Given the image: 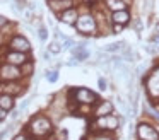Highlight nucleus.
Segmentation results:
<instances>
[{"mask_svg":"<svg viewBox=\"0 0 159 140\" xmlns=\"http://www.w3.org/2000/svg\"><path fill=\"white\" fill-rule=\"evenodd\" d=\"M28 132L31 133L33 137H46L50 132H52V121H50L46 116L38 115L29 121Z\"/></svg>","mask_w":159,"mask_h":140,"instance_id":"obj_1","label":"nucleus"},{"mask_svg":"<svg viewBox=\"0 0 159 140\" xmlns=\"http://www.w3.org/2000/svg\"><path fill=\"white\" fill-rule=\"evenodd\" d=\"M72 46V39H67L65 38V43H63V48H70Z\"/></svg>","mask_w":159,"mask_h":140,"instance_id":"obj_26","label":"nucleus"},{"mask_svg":"<svg viewBox=\"0 0 159 140\" xmlns=\"http://www.w3.org/2000/svg\"><path fill=\"white\" fill-rule=\"evenodd\" d=\"M29 140H31V138H29Z\"/></svg>","mask_w":159,"mask_h":140,"instance_id":"obj_32","label":"nucleus"},{"mask_svg":"<svg viewBox=\"0 0 159 140\" xmlns=\"http://www.w3.org/2000/svg\"><path fill=\"white\" fill-rule=\"evenodd\" d=\"M98 125L104 126L106 130H116L118 128V120L115 118V116H111V115L101 116V118H98Z\"/></svg>","mask_w":159,"mask_h":140,"instance_id":"obj_10","label":"nucleus"},{"mask_svg":"<svg viewBox=\"0 0 159 140\" xmlns=\"http://www.w3.org/2000/svg\"><path fill=\"white\" fill-rule=\"evenodd\" d=\"M38 36H39V39H41V41H45L46 38H48V31H46V27H41V29L38 31Z\"/></svg>","mask_w":159,"mask_h":140,"instance_id":"obj_20","label":"nucleus"},{"mask_svg":"<svg viewBox=\"0 0 159 140\" xmlns=\"http://www.w3.org/2000/svg\"><path fill=\"white\" fill-rule=\"evenodd\" d=\"M46 79H48V82H57V80H58V72H57V70L46 72Z\"/></svg>","mask_w":159,"mask_h":140,"instance_id":"obj_19","label":"nucleus"},{"mask_svg":"<svg viewBox=\"0 0 159 140\" xmlns=\"http://www.w3.org/2000/svg\"><path fill=\"white\" fill-rule=\"evenodd\" d=\"M108 2V7H110L111 10H115V12H120V10H125V5L121 0H106Z\"/></svg>","mask_w":159,"mask_h":140,"instance_id":"obj_16","label":"nucleus"},{"mask_svg":"<svg viewBox=\"0 0 159 140\" xmlns=\"http://www.w3.org/2000/svg\"><path fill=\"white\" fill-rule=\"evenodd\" d=\"M11 132H12V125H9V126H7V128H5V130H2V132H0V140L4 138L5 135H9V133H11Z\"/></svg>","mask_w":159,"mask_h":140,"instance_id":"obj_21","label":"nucleus"},{"mask_svg":"<svg viewBox=\"0 0 159 140\" xmlns=\"http://www.w3.org/2000/svg\"><path fill=\"white\" fill-rule=\"evenodd\" d=\"M7 61H9V65L19 67V65H24L26 61H28V56H26V53H17V51H11V53H7Z\"/></svg>","mask_w":159,"mask_h":140,"instance_id":"obj_8","label":"nucleus"},{"mask_svg":"<svg viewBox=\"0 0 159 140\" xmlns=\"http://www.w3.org/2000/svg\"><path fill=\"white\" fill-rule=\"evenodd\" d=\"M48 50H50V53H60V51H62V44H60L58 41H53Z\"/></svg>","mask_w":159,"mask_h":140,"instance_id":"obj_18","label":"nucleus"},{"mask_svg":"<svg viewBox=\"0 0 159 140\" xmlns=\"http://www.w3.org/2000/svg\"><path fill=\"white\" fill-rule=\"evenodd\" d=\"M144 68H145V67H144V65H140V67H139V68H137V74H142V72H144Z\"/></svg>","mask_w":159,"mask_h":140,"instance_id":"obj_28","label":"nucleus"},{"mask_svg":"<svg viewBox=\"0 0 159 140\" xmlns=\"http://www.w3.org/2000/svg\"><path fill=\"white\" fill-rule=\"evenodd\" d=\"M147 87L152 96H159V68L154 70V74L147 79Z\"/></svg>","mask_w":159,"mask_h":140,"instance_id":"obj_9","label":"nucleus"},{"mask_svg":"<svg viewBox=\"0 0 159 140\" xmlns=\"http://www.w3.org/2000/svg\"><path fill=\"white\" fill-rule=\"evenodd\" d=\"M60 20H63V22H67V24H74L77 20V10L75 9H69V10H65V12H62Z\"/></svg>","mask_w":159,"mask_h":140,"instance_id":"obj_13","label":"nucleus"},{"mask_svg":"<svg viewBox=\"0 0 159 140\" xmlns=\"http://www.w3.org/2000/svg\"><path fill=\"white\" fill-rule=\"evenodd\" d=\"M74 94H75V99L79 102H94V101H96V96H94L89 89H86V87L75 89Z\"/></svg>","mask_w":159,"mask_h":140,"instance_id":"obj_6","label":"nucleus"},{"mask_svg":"<svg viewBox=\"0 0 159 140\" xmlns=\"http://www.w3.org/2000/svg\"><path fill=\"white\" fill-rule=\"evenodd\" d=\"M75 26H77V31H79V33H84V34H91L94 29H96L94 19L91 16H80V17H77Z\"/></svg>","mask_w":159,"mask_h":140,"instance_id":"obj_2","label":"nucleus"},{"mask_svg":"<svg viewBox=\"0 0 159 140\" xmlns=\"http://www.w3.org/2000/svg\"><path fill=\"white\" fill-rule=\"evenodd\" d=\"M11 48L14 51H17V53H26V51L31 50V44H29V41L24 36H14L11 41Z\"/></svg>","mask_w":159,"mask_h":140,"instance_id":"obj_4","label":"nucleus"},{"mask_svg":"<svg viewBox=\"0 0 159 140\" xmlns=\"http://www.w3.org/2000/svg\"><path fill=\"white\" fill-rule=\"evenodd\" d=\"M111 111H113V104L108 102V101H104V102H101L99 108L96 109V116L98 118H101V116H108Z\"/></svg>","mask_w":159,"mask_h":140,"instance_id":"obj_15","label":"nucleus"},{"mask_svg":"<svg viewBox=\"0 0 159 140\" xmlns=\"http://www.w3.org/2000/svg\"><path fill=\"white\" fill-rule=\"evenodd\" d=\"M139 137L142 140H159V133L152 128L151 125H145V123H140L139 125Z\"/></svg>","mask_w":159,"mask_h":140,"instance_id":"obj_5","label":"nucleus"},{"mask_svg":"<svg viewBox=\"0 0 159 140\" xmlns=\"http://www.w3.org/2000/svg\"><path fill=\"white\" fill-rule=\"evenodd\" d=\"M93 140H111V138H104V137H94Z\"/></svg>","mask_w":159,"mask_h":140,"instance_id":"obj_29","label":"nucleus"},{"mask_svg":"<svg viewBox=\"0 0 159 140\" xmlns=\"http://www.w3.org/2000/svg\"><path fill=\"white\" fill-rule=\"evenodd\" d=\"M0 108L4 109L5 113L11 111L14 108V97L12 96H7V94H0Z\"/></svg>","mask_w":159,"mask_h":140,"instance_id":"obj_12","label":"nucleus"},{"mask_svg":"<svg viewBox=\"0 0 159 140\" xmlns=\"http://www.w3.org/2000/svg\"><path fill=\"white\" fill-rule=\"evenodd\" d=\"M98 84H99L101 91H104V89H106V80H104V79H99V80H98Z\"/></svg>","mask_w":159,"mask_h":140,"instance_id":"obj_22","label":"nucleus"},{"mask_svg":"<svg viewBox=\"0 0 159 140\" xmlns=\"http://www.w3.org/2000/svg\"><path fill=\"white\" fill-rule=\"evenodd\" d=\"M65 138H67V132H65V130H60L58 138H57V140H65Z\"/></svg>","mask_w":159,"mask_h":140,"instance_id":"obj_23","label":"nucleus"},{"mask_svg":"<svg viewBox=\"0 0 159 140\" xmlns=\"http://www.w3.org/2000/svg\"><path fill=\"white\" fill-rule=\"evenodd\" d=\"M22 75V72L19 70V67H14V65H4L0 67V79L7 82H14L16 79H19Z\"/></svg>","mask_w":159,"mask_h":140,"instance_id":"obj_3","label":"nucleus"},{"mask_svg":"<svg viewBox=\"0 0 159 140\" xmlns=\"http://www.w3.org/2000/svg\"><path fill=\"white\" fill-rule=\"evenodd\" d=\"M5 24H7V19H5L4 16H0V27H4Z\"/></svg>","mask_w":159,"mask_h":140,"instance_id":"obj_25","label":"nucleus"},{"mask_svg":"<svg viewBox=\"0 0 159 140\" xmlns=\"http://www.w3.org/2000/svg\"><path fill=\"white\" fill-rule=\"evenodd\" d=\"M5 115H7V113H5V111H4V109L0 108V121H2V120H4V118H5Z\"/></svg>","mask_w":159,"mask_h":140,"instance_id":"obj_27","label":"nucleus"},{"mask_svg":"<svg viewBox=\"0 0 159 140\" xmlns=\"http://www.w3.org/2000/svg\"><path fill=\"white\" fill-rule=\"evenodd\" d=\"M22 92V85L16 84V82H7V84H0V94H7L14 97L16 94Z\"/></svg>","mask_w":159,"mask_h":140,"instance_id":"obj_7","label":"nucleus"},{"mask_svg":"<svg viewBox=\"0 0 159 140\" xmlns=\"http://www.w3.org/2000/svg\"><path fill=\"white\" fill-rule=\"evenodd\" d=\"M121 46H123V43H111L106 46V51L108 53H115V51H120Z\"/></svg>","mask_w":159,"mask_h":140,"instance_id":"obj_17","label":"nucleus"},{"mask_svg":"<svg viewBox=\"0 0 159 140\" xmlns=\"http://www.w3.org/2000/svg\"><path fill=\"white\" fill-rule=\"evenodd\" d=\"M48 3L55 12H58V10H69L72 7L74 0H50Z\"/></svg>","mask_w":159,"mask_h":140,"instance_id":"obj_11","label":"nucleus"},{"mask_svg":"<svg viewBox=\"0 0 159 140\" xmlns=\"http://www.w3.org/2000/svg\"><path fill=\"white\" fill-rule=\"evenodd\" d=\"M128 19H130V14H128L127 10H120V12L113 14V20L116 22V26H123V24H127Z\"/></svg>","mask_w":159,"mask_h":140,"instance_id":"obj_14","label":"nucleus"},{"mask_svg":"<svg viewBox=\"0 0 159 140\" xmlns=\"http://www.w3.org/2000/svg\"><path fill=\"white\" fill-rule=\"evenodd\" d=\"M152 41H156V43H159V34H157V36H154V38H152Z\"/></svg>","mask_w":159,"mask_h":140,"instance_id":"obj_30","label":"nucleus"},{"mask_svg":"<svg viewBox=\"0 0 159 140\" xmlns=\"http://www.w3.org/2000/svg\"><path fill=\"white\" fill-rule=\"evenodd\" d=\"M157 29H159V24H157Z\"/></svg>","mask_w":159,"mask_h":140,"instance_id":"obj_31","label":"nucleus"},{"mask_svg":"<svg viewBox=\"0 0 159 140\" xmlns=\"http://www.w3.org/2000/svg\"><path fill=\"white\" fill-rule=\"evenodd\" d=\"M14 140H29V137L26 135V133H21V135H17Z\"/></svg>","mask_w":159,"mask_h":140,"instance_id":"obj_24","label":"nucleus"}]
</instances>
